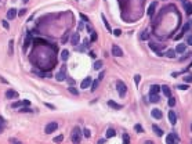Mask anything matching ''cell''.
Here are the masks:
<instances>
[{"mask_svg":"<svg viewBox=\"0 0 192 144\" xmlns=\"http://www.w3.org/2000/svg\"><path fill=\"white\" fill-rule=\"evenodd\" d=\"M69 93H70V94H73V96H79V90L75 89V87H72V86L69 87Z\"/></svg>","mask_w":192,"mask_h":144,"instance_id":"f1b7e54d","label":"cell"},{"mask_svg":"<svg viewBox=\"0 0 192 144\" xmlns=\"http://www.w3.org/2000/svg\"><path fill=\"white\" fill-rule=\"evenodd\" d=\"M160 90H162V92H163V94L166 96V97H171V92H170L169 86H166V85H163V86L160 87Z\"/></svg>","mask_w":192,"mask_h":144,"instance_id":"e0dca14e","label":"cell"},{"mask_svg":"<svg viewBox=\"0 0 192 144\" xmlns=\"http://www.w3.org/2000/svg\"><path fill=\"white\" fill-rule=\"evenodd\" d=\"M102 68V61H95L94 63V69H101Z\"/></svg>","mask_w":192,"mask_h":144,"instance_id":"4dcf8cb0","label":"cell"},{"mask_svg":"<svg viewBox=\"0 0 192 144\" xmlns=\"http://www.w3.org/2000/svg\"><path fill=\"white\" fill-rule=\"evenodd\" d=\"M184 8H185V13H187L188 15H191V14H192V4H191V3H185Z\"/></svg>","mask_w":192,"mask_h":144,"instance_id":"ffe728a7","label":"cell"},{"mask_svg":"<svg viewBox=\"0 0 192 144\" xmlns=\"http://www.w3.org/2000/svg\"><path fill=\"white\" fill-rule=\"evenodd\" d=\"M8 143H14V144H18V143H19V140H17V139H10V140H8Z\"/></svg>","mask_w":192,"mask_h":144,"instance_id":"c3c4849f","label":"cell"},{"mask_svg":"<svg viewBox=\"0 0 192 144\" xmlns=\"http://www.w3.org/2000/svg\"><path fill=\"white\" fill-rule=\"evenodd\" d=\"M116 89H117V93H119L120 97H126V93H127V86L123 80H117L116 83Z\"/></svg>","mask_w":192,"mask_h":144,"instance_id":"7a4b0ae2","label":"cell"},{"mask_svg":"<svg viewBox=\"0 0 192 144\" xmlns=\"http://www.w3.org/2000/svg\"><path fill=\"white\" fill-rule=\"evenodd\" d=\"M108 105H109V107H112L113 110H120V108H122V105L117 104V102H115L113 100H109V101H108Z\"/></svg>","mask_w":192,"mask_h":144,"instance_id":"d6986e66","label":"cell"},{"mask_svg":"<svg viewBox=\"0 0 192 144\" xmlns=\"http://www.w3.org/2000/svg\"><path fill=\"white\" fill-rule=\"evenodd\" d=\"M140 79H141L140 75H135V76H134V80H135V83H137V85L140 83Z\"/></svg>","mask_w":192,"mask_h":144,"instance_id":"681fc988","label":"cell"},{"mask_svg":"<svg viewBox=\"0 0 192 144\" xmlns=\"http://www.w3.org/2000/svg\"><path fill=\"white\" fill-rule=\"evenodd\" d=\"M91 82H93V80H91V78H90V76H87V78H86V79H84V80H83V82H82V85H80V87H82V89H87V87H90V85H91Z\"/></svg>","mask_w":192,"mask_h":144,"instance_id":"30bf717a","label":"cell"},{"mask_svg":"<svg viewBox=\"0 0 192 144\" xmlns=\"http://www.w3.org/2000/svg\"><path fill=\"white\" fill-rule=\"evenodd\" d=\"M3 26H4L6 29H10V25H8V22H7V21H3Z\"/></svg>","mask_w":192,"mask_h":144,"instance_id":"816d5d0a","label":"cell"},{"mask_svg":"<svg viewBox=\"0 0 192 144\" xmlns=\"http://www.w3.org/2000/svg\"><path fill=\"white\" fill-rule=\"evenodd\" d=\"M148 35H149L148 29H145V31L141 33V40H148Z\"/></svg>","mask_w":192,"mask_h":144,"instance_id":"4316f807","label":"cell"},{"mask_svg":"<svg viewBox=\"0 0 192 144\" xmlns=\"http://www.w3.org/2000/svg\"><path fill=\"white\" fill-rule=\"evenodd\" d=\"M115 134H116L115 129H108V130H107V137H108V139H111V137H115Z\"/></svg>","mask_w":192,"mask_h":144,"instance_id":"d4e9b609","label":"cell"},{"mask_svg":"<svg viewBox=\"0 0 192 144\" xmlns=\"http://www.w3.org/2000/svg\"><path fill=\"white\" fill-rule=\"evenodd\" d=\"M61 58H62V61L65 63V61L69 58V51H68V50H64V51L61 53Z\"/></svg>","mask_w":192,"mask_h":144,"instance_id":"7402d4cb","label":"cell"},{"mask_svg":"<svg viewBox=\"0 0 192 144\" xmlns=\"http://www.w3.org/2000/svg\"><path fill=\"white\" fill-rule=\"evenodd\" d=\"M57 129H58V123L57 122H50L49 125H46L44 132H46V134H51L53 132H55Z\"/></svg>","mask_w":192,"mask_h":144,"instance_id":"3957f363","label":"cell"},{"mask_svg":"<svg viewBox=\"0 0 192 144\" xmlns=\"http://www.w3.org/2000/svg\"><path fill=\"white\" fill-rule=\"evenodd\" d=\"M159 100H160V97L158 96V93H151L149 94V101L151 102H159Z\"/></svg>","mask_w":192,"mask_h":144,"instance_id":"9a60e30c","label":"cell"},{"mask_svg":"<svg viewBox=\"0 0 192 144\" xmlns=\"http://www.w3.org/2000/svg\"><path fill=\"white\" fill-rule=\"evenodd\" d=\"M149 47L152 49V50H153V51H155L158 55H162L160 50L164 47V45H156V43H153V42H149Z\"/></svg>","mask_w":192,"mask_h":144,"instance_id":"277c9868","label":"cell"},{"mask_svg":"<svg viewBox=\"0 0 192 144\" xmlns=\"http://www.w3.org/2000/svg\"><path fill=\"white\" fill-rule=\"evenodd\" d=\"M82 18H83V21H86V22H87V21H88V18H87V17H86V15H84V14H82Z\"/></svg>","mask_w":192,"mask_h":144,"instance_id":"db71d44e","label":"cell"},{"mask_svg":"<svg viewBox=\"0 0 192 144\" xmlns=\"http://www.w3.org/2000/svg\"><path fill=\"white\" fill-rule=\"evenodd\" d=\"M176 105V100L173 97H169V107H174Z\"/></svg>","mask_w":192,"mask_h":144,"instance_id":"8d00e7d4","label":"cell"},{"mask_svg":"<svg viewBox=\"0 0 192 144\" xmlns=\"http://www.w3.org/2000/svg\"><path fill=\"white\" fill-rule=\"evenodd\" d=\"M120 33H122V31H120V29H115V31H113V35H115V36H120Z\"/></svg>","mask_w":192,"mask_h":144,"instance_id":"ee69618b","label":"cell"},{"mask_svg":"<svg viewBox=\"0 0 192 144\" xmlns=\"http://www.w3.org/2000/svg\"><path fill=\"white\" fill-rule=\"evenodd\" d=\"M31 42H32V37H31V36H28V37L25 39V45H23V50H26V49H28V46L31 45Z\"/></svg>","mask_w":192,"mask_h":144,"instance_id":"83f0119b","label":"cell"},{"mask_svg":"<svg viewBox=\"0 0 192 144\" xmlns=\"http://www.w3.org/2000/svg\"><path fill=\"white\" fill-rule=\"evenodd\" d=\"M185 50H187V45L185 43H180L176 47V53H185Z\"/></svg>","mask_w":192,"mask_h":144,"instance_id":"5bb4252c","label":"cell"},{"mask_svg":"<svg viewBox=\"0 0 192 144\" xmlns=\"http://www.w3.org/2000/svg\"><path fill=\"white\" fill-rule=\"evenodd\" d=\"M23 105H29V107H31V101H29V100H23Z\"/></svg>","mask_w":192,"mask_h":144,"instance_id":"f5cc1de1","label":"cell"},{"mask_svg":"<svg viewBox=\"0 0 192 144\" xmlns=\"http://www.w3.org/2000/svg\"><path fill=\"white\" fill-rule=\"evenodd\" d=\"M70 140H72V143H80V140H82V132H80V129L79 128H73V130H72V134H70Z\"/></svg>","mask_w":192,"mask_h":144,"instance_id":"6da1fadb","label":"cell"},{"mask_svg":"<svg viewBox=\"0 0 192 144\" xmlns=\"http://www.w3.org/2000/svg\"><path fill=\"white\" fill-rule=\"evenodd\" d=\"M152 130L156 133V136H159V137H160V136H163V129H160L159 126L153 125V126H152Z\"/></svg>","mask_w":192,"mask_h":144,"instance_id":"ac0fdd59","label":"cell"},{"mask_svg":"<svg viewBox=\"0 0 192 144\" xmlns=\"http://www.w3.org/2000/svg\"><path fill=\"white\" fill-rule=\"evenodd\" d=\"M83 136L87 137V139L91 136V133H90V130H88V129H83Z\"/></svg>","mask_w":192,"mask_h":144,"instance_id":"74e56055","label":"cell"},{"mask_svg":"<svg viewBox=\"0 0 192 144\" xmlns=\"http://www.w3.org/2000/svg\"><path fill=\"white\" fill-rule=\"evenodd\" d=\"M13 45H14V42H13V40H10V50H8V53H10V55H11V54H13V53H14V51H13Z\"/></svg>","mask_w":192,"mask_h":144,"instance_id":"7bdbcfd3","label":"cell"},{"mask_svg":"<svg viewBox=\"0 0 192 144\" xmlns=\"http://www.w3.org/2000/svg\"><path fill=\"white\" fill-rule=\"evenodd\" d=\"M79 42H80V36H79L78 32H75V33L70 36V43H72V46H78Z\"/></svg>","mask_w":192,"mask_h":144,"instance_id":"52a82bcc","label":"cell"},{"mask_svg":"<svg viewBox=\"0 0 192 144\" xmlns=\"http://www.w3.org/2000/svg\"><path fill=\"white\" fill-rule=\"evenodd\" d=\"M123 143H125V144H129L130 143V137H129V134H123Z\"/></svg>","mask_w":192,"mask_h":144,"instance_id":"836d02e7","label":"cell"},{"mask_svg":"<svg viewBox=\"0 0 192 144\" xmlns=\"http://www.w3.org/2000/svg\"><path fill=\"white\" fill-rule=\"evenodd\" d=\"M98 83H100V80H98V79H95V80H93V82H91V87H90V89H91V92H95V89L98 87Z\"/></svg>","mask_w":192,"mask_h":144,"instance_id":"44dd1931","label":"cell"},{"mask_svg":"<svg viewBox=\"0 0 192 144\" xmlns=\"http://www.w3.org/2000/svg\"><path fill=\"white\" fill-rule=\"evenodd\" d=\"M6 97H7V98H10V100L17 98V97H18V93H17L15 90L10 89V90H7V92H6Z\"/></svg>","mask_w":192,"mask_h":144,"instance_id":"ba28073f","label":"cell"},{"mask_svg":"<svg viewBox=\"0 0 192 144\" xmlns=\"http://www.w3.org/2000/svg\"><path fill=\"white\" fill-rule=\"evenodd\" d=\"M3 119H0V134L3 133V130H4V125H3V122H2Z\"/></svg>","mask_w":192,"mask_h":144,"instance_id":"bcb514c9","label":"cell"},{"mask_svg":"<svg viewBox=\"0 0 192 144\" xmlns=\"http://www.w3.org/2000/svg\"><path fill=\"white\" fill-rule=\"evenodd\" d=\"M46 107L47 108H50V110H55V107L53 104H49V102H46Z\"/></svg>","mask_w":192,"mask_h":144,"instance_id":"f907efd6","label":"cell"},{"mask_svg":"<svg viewBox=\"0 0 192 144\" xmlns=\"http://www.w3.org/2000/svg\"><path fill=\"white\" fill-rule=\"evenodd\" d=\"M184 80L187 82V83H192V75L189 73V75H187V76H184Z\"/></svg>","mask_w":192,"mask_h":144,"instance_id":"e575fe53","label":"cell"},{"mask_svg":"<svg viewBox=\"0 0 192 144\" xmlns=\"http://www.w3.org/2000/svg\"><path fill=\"white\" fill-rule=\"evenodd\" d=\"M55 79H57L58 82H62V80L66 79V75H65V71H64V69H61V71L58 72L57 75H55Z\"/></svg>","mask_w":192,"mask_h":144,"instance_id":"7c38bea8","label":"cell"},{"mask_svg":"<svg viewBox=\"0 0 192 144\" xmlns=\"http://www.w3.org/2000/svg\"><path fill=\"white\" fill-rule=\"evenodd\" d=\"M169 120H170V123L171 125H176L177 123V115L174 114V111H169Z\"/></svg>","mask_w":192,"mask_h":144,"instance_id":"8fae6325","label":"cell"},{"mask_svg":"<svg viewBox=\"0 0 192 144\" xmlns=\"http://www.w3.org/2000/svg\"><path fill=\"white\" fill-rule=\"evenodd\" d=\"M105 141H107V140H104V139H101V140H98V143H100V144H102V143H105Z\"/></svg>","mask_w":192,"mask_h":144,"instance_id":"9f6ffc18","label":"cell"},{"mask_svg":"<svg viewBox=\"0 0 192 144\" xmlns=\"http://www.w3.org/2000/svg\"><path fill=\"white\" fill-rule=\"evenodd\" d=\"M159 90H160V86H158V85L151 86V93H159Z\"/></svg>","mask_w":192,"mask_h":144,"instance_id":"484cf974","label":"cell"},{"mask_svg":"<svg viewBox=\"0 0 192 144\" xmlns=\"http://www.w3.org/2000/svg\"><path fill=\"white\" fill-rule=\"evenodd\" d=\"M101 18H102V22H104V25H105V28H107V29H108V31H109V32H111V31H112V29H111V26H109V24H108V21H107V18H105V15H104V14H101Z\"/></svg>","mask_w":192,"mask_h":144,"instance_id":"cb8c5ba5","label":"cell"},{"mask_svg":"<svg viewBox=\"0 0 192 144\" xmlns=\"http://www.w3.org/2000/svg\"><path fill=\"white\" fill-rule=\"evenodd\" d=\"M166 143H167V144H174V143H178V136H177V134H174V133L167 134V137H166Z\"/></svg>","mask_w":192,"mask_h":144,"instance_id":"5b68a950","label":"cell"},{"mask_svg":"<svg viewBox=\"0 0 192 144\" xmlns=\"http://www.w3.org/2000/svg\"><path fill=\"white\" fill-rule=\"evenodd\" d=\"M191 132H192V125H191Z\"/></svg>","mask_w":192,"mask_h":144,"instance_id":"6f0895ef","label":"cell"},{"mask_svg":"<svg viewBox=\"0 0 192 144\" xmlns=\"http://www.w3.org/2000/svg\"><path fill=\"white\" fill-rule=\"evenodd\" d=\"M155 7H156V2H153L152 4L148 7V11H147V14H148L149 17H152L153 14H155Z\"/></svg>","mask_w":192,"mask_h":144,"instance_id":"2e32d148","label":"cell"},{"mask_svg":"<svg viewBox=\"0 0 192 144\" xmlns=\"http://www.w3.org/2000/svg\"><path fill=\"white\" fill-rule=\"evenodd\" d=\"M21 105H23V102H22V101H18V102H14L11 107H13V108H19Z\"/></svg>","mask_w":192,"mask_h":144,"instance_id":"ab89813d","label":"cell"},{"mask_svg":"<svg viewBox=\"0 0 192 144\" xmlns=\"http://www.w3.org/2000/svg\"><path fill=\"white\" fill-rule=\"evenodd\" d=\"M171 76H173V78H177V76H178V73H177V72H173V73H171Z\"/></svg>","mask_w":192,"mask_h":144,"instance_id":"11a10c76","label":"cell"},{"mask_svg":"<svg viewBox=\"0 0 192 144\" xmlns=\"http://www.w3.org/2000/svg\"><path fill=\"white\" fill-rule=\"evenodd\" d=\"M134 129H135V132H137V133H142L144 132V129H142V126L140 125V123H137V125L134 126Z\"/></svg>","mask_w":192,"mask_h":144,"instance_id":"f546056e","label":"cell"},{"mask_svg":"<svg viewBox=\"0 0 192 144\" xmlns=\"http://www.w3.org/2000/svg\"><path fill=\"white\" fill-rule=\"evenodd\" d=\"M17 14H18V13H17L15 8H10V10L7 11V18L8 19H14L17 17Z\"/></svg>","mask_w":192,"mask_h":144,"instance_id":"4fadbf2b","label":"cell"},{"mask_svg":"<svg viewBox=\"0 0 192 144\" xmlns=\"http://www.w3.org/2000/svg\"><path fill=\"white\" fill-rule=\"evenodd\" d=\"M152 116H153L155 119H162L163 114H162L160 110H158V108H153V110H152Z\"/></svg>","mask_w":192,"mask_h":144,"instance_id":"9c48e42d","label":"cell"},{"mask_svg":"<svg viewBox=\"0 0 192 144\" xmlns=\"http://www.w3.org/2000/svg\"><path fill=\"white\" fill-rule=\"evenodd\" d=\"M19 112H32V110H31V107H25V108H21V110H19Z\"/></svg>","mask_w":192,"mask_h":144,"instance_id":"f35d334b","label":"cell"},{"mask_svg":"<svg viewBox=\"0 0 192 144\" xmlns=\"http://www.w3.org/2000/svg\"><path fill=\"white\" fill-rule=\"evenodd\" d=\"M68 36H69V32L66 31V33L62 36V40H61V42H62V43H66V42H68Z\"/></svg>","mask_w":192,"mask_h":144,"instance_id":"60d3db41","label":"cell"},{"mask_svg":"<svg viewBox=\"0 0 192 144\" xmlns=\"http://www.w3.org/2000/svg\"><path fill=\"white\" fill-rule=\"evenodd\" d=\"M62 140H64V136H62V134H60V136H57L54 139V143H61Z\"/></svg>","mask_w":192,"mask_h":144,"instance_id":"d590c367","label":"cell"},{"mask_svg":"<svg viewBox=\"0 0 192 144\" xmlns=\"http://www.w3.org/2000/svg\"><path fill=\"white\" fill-rule=\"evenodd\" d=\"M174 55H176V50L169 49V50L166 51V57H169V58H174Z\"/></svg>","mask_w":192,"mask_h":144,"instance_id":"603a6c76","label":"cell"},{"mask_svg":"<svg viewBox=\"0 0 192 144\" xmlns=\"http://www.w3.org/2000/svg\"><path fill=\"white\" fill-rule=\"evenodd\" d=\"M187 45L192 46V35H191V36H188V37H187Z\"/></svg>","mask_w":192,"mask_h":144,"instance_id":"f6af8a7d","label":"cell"},{"mask_svg":"<svg viewBox=\"0 0 192 144\" xmlns=\"http://www.w3.org/2000/svg\"><path fill=\"white\" fill-rule=\"evenodd\" d=\"M178 89L180 90H188V89H189V86H188V85H180Z\"/></svg>","mask_w":192,"mask_h":144,"instance_id":"b9f144b4","label":"cell"},{"mask_svg":"<svg viewBox=\"0 0 192 144\" xmlns=\"http://www.w3.org/2000/svg\"><path fill=\"white\" fill-rule=\"evenodd\" d=\"M104 76H105V71H101V72H100V76H98V80H101Z\"/></svg>","mask_w":192,"mask_h":144,"instance_id":"7dc6e473","label":"cell"},{"mask_svg":"<svg viewBox=\"0 0 192 144\" xmlns=\"http://www.w3.org/2000/svg\"><path fill=\"white\" fill-rule=\"evenodd\" d=\"M192 26V22H187V24L184 25V29H182V32H187V31H189V28Z\"/></svg>","mask_w":192,"mask_h":144,"instance_id":"d6a6232c","label":"cell"},{"mask_svg":"<svg viewBox=\"0 0 192 144\" xmlns=\"http://www.w3.org/2000/svg\"><path fill=\"white\" fill-rule=\"evenodd\" d=\"M97 37H98V36H97V33L93 31V32H91V36H90V42H95Z\"/></svg>","mask_w":192,"mask_h":144,"instance_id":"1f68e13d","label":"cell"},{"mask_svg":"<svg viewBox=\"0 0 192 144\" xmlns=\"http://www.w3.org/2000/svg\"><path fill=\"white\" fill-rule=\"evenodd\" d=\"M112 54H113L115 57H122V55H123V51H122V49H120L119 46L113 45V46H112Z\"/></svg>","mask_w":192,"mask_h":144,"instance_id":"8992f818","label":"cell"}]
</instances>
